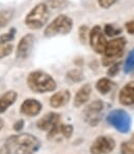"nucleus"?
<instances>
[{
	"label": "nucleus",
	"mask_w": 134,
	"mask_h": 154,
	"mask_svg": "<svg viewBox=\"0 0 134 154\" xmlns=\"http://www.w3.org/2000/svg\"><path fill=\"white\" fill-rule=\"evenodd\" d=\"M87 34V26H81L80 29H79V36H80V39L82 42L85 41Z\"/></svg>",
	"instance_id": "c85d7f7f"
},
{
	"label": "nucleus",
	"mask_w": 134,
	"mask_h": 154,
	"mask_svg": "<svg viewBox=\"0 0 134 154\" xmlns=\"http://www.w3.org/2000/svg\"><path fill=\"white\" fill-rule=\"evenodd\" d=\"M18 97V93L14 90L6 91L3 95L0 97V114L4 113L6 110L14 105Z\"/></svg>",
	"instance_id": "f3484780"
},
{
	"label": "nucleus",
	"mask_w": 134,
	"mask_h": 154,
	"mask_svg": "<svg viewBox=\"0 0 134 154\" xmlns=\"http://www.w3.org/2000/svg\"><path fill=\"white\" fill-rule=\"evenodd\" d=\"M33 46H34V35L31 34V33L24 35L22 38L19 41L18 46H17V59H20V60L27 59L30 56V54H31Z\"/></svg>",
	"instance_id": "9d476101"
},
{
	"label": "nucleus",
	"mask_w": 134,
	"mask_h": 154,
	"mask_svg": "<svg viewBox=\"0 0 134 154\" xmlns=\"http://www.w3.org/2000/svg\"><path fill=\"white\" fill-rule=\"evenodd\" d=\"M114 87V83L109 78H101L96 83V89L103 95L109 93Z\"/></svg>",
	"instance_id": "a211bd4d"
},
{
	"label": "nucleus",
	"mask_w": 134,
	"mask_h": 154,
	"mask_svg": "<svg viewBox=\"0 0 134 154\" xmlns=\"http://www.w3.org/2000/svg\"><path fill=\"white\" fill-rule=\"evenodd\" d=\"M125 27H126L127 32H128L129 34H132V35L134 34V20L130 21V22H128V23H126Z\"/></svg>",
	"instance_id": "c756f323"
},
{
	"label": "nucleus",
	"mask_w": 134,
	"mask_h": 154,
	"mask_svg": "<svg viewBox=\"0 0 134 154\" xmlns=\"http://www.w3.org/2000/svg\"><path fill=\"white\" fill-rule=\"evenodd\" d=\"M13 128H14V130H15L16 132L22 131V129L24 128V120L20 119V120H18V121H16L15 123H14Z\"/></svg>",
	"instance_id": "cd10ccee"
},
{
	"label": "nucleus",
	"mask_w": 134,
	"mask_h": 154,
	"mask_svg": "<svg viewBox=\"0 0 134 154\" xmlns=\"http://www.w3.org/2000/svg\"><path fill=\"white\" fill-rule=\"evenodd\" d=\"M42 103L34 98H27L21 103L20 113L27 117H34L38 116L42 111Z\"/></svg>",
	"instance_id": "9b49d317"
},
{
	"label": "nucleus",
	"mask_w": 134,
	"mask_h": 154,
	"mask_svg": "<svg viewBox=\"0 0 134 154\" xmlns=\"http://www.w3.org/2000/svg\"><path fill=\"white\" fill-rule=\"evenodd\" d=\"M67 78L73 83H79L82 82L84 77H83L82 72L79 69H72L68 73H67Z\"/></svg>",
	"instance_id": "412c9836"
},
{
	"label": "nucleus",
	"mask_w": 134,
	"mask_h": 154,
	"mask_svg": "<svg viewBox=\"0 0 134 154\" xmlns=\"http://www.w3.org/2000/svg\"><path fill=\"white\" fill-rule=\"evenodd\" d=\"M132 142L134 143V134H133V137H132Z\"/></svg>",
	"instance_id": "473e14b6"
},
{
	"label": "nucleus",
	"mask_w": 134,
	"mask_h": 154,
	"mask_svg": "<svg viewBox=\"0 0 134 154\" xmlns=\"http://www.w3.org/2000/svg\"><path fill=\"white\" fill-rule=\"evenodd\" d=\"M60 122V115L54 112L47 113L42 118H40L37 122L38 128L45 131H50L54 126H56Z\"/></svg>",
	"instance_id": "f8f14e48"
},
{
	"label": "nucleus",
	"mask_w": 134,
	"mask_h": 154,
	"mask_svg": "<svg viewBox=\"0 0 134 154\" xmlns=\"http://www.w3.org/2000/svg\"><path fill=\"white\" fill-rule=\"evenodd\" d=\"M88 38H90V45L97 54H103L106 48L107 41L105 37V33L102 31L101 27L99 25H96L93 27L88 33Z\"/></svg>",
	"instance_id": "6e6552de"
},
{
	"label": "nucleus",
	"mask_w": 134,
	"mask_h": 154,
	"mask_svg": "<svg viewBox=\"0 0 134 154\" xmlns=\"http://www.w3.org/2000/svg\"><path fill=\"white\" fill-rule=\"evenodd\" d=\"M104 108V103L101 100H95L90 103L84 112V120L90 126H96L101 121V113Z\"/></svg>",
	"instance_id": "1a4fd4ad"
},
{
	"label": "nucleus",
	"mask_w": 134,
	"mask_h": 154,
	"mask_svg": "<svg viewBox=\"0 0 134 154\" xmlns=\"http://www.w3.org/2000/svg\"><path fill=\"white\" fill-rule=\"evenodd\" d=\"M49 6L46 3H38L25 17V24L30 29H41L49 20Z\"/></svg>",
	"instance_id": "7ed1b4c3"
},
{
	"label": "nucleus",
	"mask_w": 134,
	"mask_h": 154,
	"mask_svg": "<svg viewBox=\"0 0 134 154\" xmlns=\"http://www.w3.org/2000/svg\"><path fill=\"white\" fill-rule=\"evenodd\" d=\"M121 154H134L133 142H124L121 145Z\"/></svg>",
	"instance_id": "b1692460"
},
{
	"label": "nucleus",
	"mask_w": 134,
	"mask_h": 154,
	"mask_svg": "<svg viewBox=\"0 0 134 154\" xmlns=\"http://www.w3.org/2000/svg\"><path fill=\"white\" fill-rule=\"evenodd\" d=\"M106 121L113 128H116L121 134H127L131 129V117L126 111L118 109L113 110L107 115Z\"/></svg>",
	"instance_id": "423d86ee"
},
{
	"label": "nucleus",
	"mask_w": 134,
	"mask_h": 154,
	"mask_svg": "<svg viewBox=\"0 0 134 154\" xmlns=\"http://www.w3.org/2000/svg\"><path fill=\"white\" fill-rule=\"evenodd\" d=\"M119 0H98V3H99V5L101 6L102 8L108 9V8H110L112 5H114Z\"/></svg>",
	"instance_id": "bb28decb"
},
{
	"label": "nucleus",
	"mask_w": 134,
	"mask_h": 154,
	"mask_svg": "<svg viewBox=\"0 0 134 154\" xmlns=\"http://www.w3.org/2000/svg\"><path fill=\"white\" fill-rule=\"evenodd\" d=\"M121 32H122V30L119 29V28H116L111 24H106L104 27V33L109 37L116 36V35H119Z\"/></svg>",
	"instance_id": "5701e85b"
},
{
	"label": "nucleus",
	"mask_w": 134,
	"mask_h": 154,
	"mask_svg": "<svg viewBox=\"0 0 134 154\" xmlns=\"http://www.w3.org/2000/svg\"><path fill=\"white\" fill-rule=\"evenodd\" d=\"M27 85L34 93H48L56 89V82L49 73L43 70L31 72L27 77Z\"/></svg>",
	"instance_id": "f03ea898"
},
{
	"label": "nucleus",
	"mask_w": 134,
	"mask_h": 154,
	"mask_svg": "<svg viewBox=\"0 0 134 154\" xmlns=\"http://www.w3.org/2000/svg\"><path fill=\"white\" fill-rule=\"evenodd\" d=\"M119 100L123 106L134 105V81L127 83L121 89L119 94Z\"/></svg>",
	"instance_id": "4468645a"
},
{
	"label": "nucleus",
	"mask_w": 134,
	"mask_h": 154,
	"mask_svg": "<svg viewBox=\"0 0 134 154\" xmlns=\"http://www.w3.org/2000/svg\"><path fill=\"white\" fill-rule=\"evenodd\" d=\"M71 99V92L69 90H60L54 93L50 98V106L54 109H59L66 106Z\"/></svg>",
	"instance_id": "dca6fc26"
},
{
	"label": "nucleus",
	"mask_w": 134,
	"mask_h": 154,
	"mask_svg": "<svg viewBox=\"0 0 134 154\" xmlns=\"http://www.w3.org/2000/svg\"><path fill=\"white\" fill-rule=\"evenodd\" d=\"M126 45L127 42L125 37H116L107 42L106 48L103 53V65L110 66L114 62H116L118 59L123 56Z\"/></svg>",
	"instance_id": "20e7f679"
},
{
	"label": "nucleus",
	"mask_w": 134,
	"mask_h": 154,
	"mask_svg": "<svg viewBox=\"0 0 134 154\" xmlns=\"http://www.w3.org/2000/svg\"><path fill=\"white\" fill-rule=\"evenodd\" d=\"M3 146L8 154H35L40 150L42 143L33 134H20L8 138Z\"/></svg>",
	"instance_id": "f257e3e1"
},
{
	"label": "nucleus",
	"mask_w": 134,
	"mask_h": 154,
	"mask_svg": "<svg viewBox=\"0 0 134 154\" xmlns=\"http://www.w3.org/2000/svg\"><path fill=\"white\" fill-rule=\"evenodd\" d=\"M15 34H16V29L15 28H11L8 32L0 35V45L9 44V42H11L15 38Z\"/></svg>",
	"instance_id": "4be33fe9"
},
{
	"label": "nucleus",
	"mask_w": 134,
	"mask_h": 154,
	"mask_svg": "<svg viewBox=\"0 0 134 154\" xmlns=\"http://www.w3.org/2000/svg\"><path fill=\"white\" fill-rule=\"evenodd\" d=\"M121 65H122V63L119 62H114L113 64H111L110 66H109V68H108V70H107V75H108V77L109 78H113V77H116V75L119 72V69H121Z\"/></svg>",
	"instance_id": "393cba45"
},
{
	"label": "nucleus",
	"mask_w": 134,
	"mask_h": 154,
	"mask_svg": "<svg viewBox=\"0 0 134 154\" xmlns=\"http://www.w3.org/2000/svg\"><path fill=\"white\" fill-rule=\"evenodd\" d=\"M134 70V49L129 52L127 56L125 63H124V72L130 73Z\"/></svg>",
	"instance_id": "aec40b11"
},
{
	"label": "nucleus",
	"mask_w": 134,
	"mask_h": 154,
	"mask_svg": "<svg viewBox=\"0 0 134 154\" xmlns=\"http://www.w3.org/2000/svg\"><path fill=\"white\" fill-rule=\"evenodd\" d=\"M73 29V20L69 16H57L47 27L45 28L44 34L46 37H54L57 35L69 34Z\"/></svg>",
	"instance_id": "39448f33"
},
{
	"label": "nucleus",
	"mask_w": 134,
	"mask_h": 154,
	"mask_svg": "<svg viewBox=\"0 0 134 154\" xmlns=\"http://www.w3.org/2000/svg\"><path fill=\"white\" fill-rule=\"evenodd\" d=\"M116 148V141L109 136H100L90 147V154H108Z\"/></svg>",
	"instance_id": "0eeeda50"
},
{
	"label": "nucleus",
	"mask_w": 134,
	"mask_h": 154,
	"mask_svg": "<svg viewBox=\"0 0 134 154\" xmlns=\"http://www.w3.org/2000/svg\"><path fill=\"white\" fill-rule=\"evenodd\" d=\"M15 11L13 8H4L0 11V29L4 28L13 20Z\"/></svg>",
	"instance_id": "6ab92c4d"
},
{
	"label": "nucleus",
	"mask_w": 134,
	"mask_h": 154,
	"mask_svg": "<svg viewBox=\"0 0 134 154\" xmlns=\"http://www.w3.org/2000/svg\"><path fill=\"white\" fill-rule=\"evenodd\" d=\"M73 131L74 128L71 124H64V123L59 122L56 126H54L50 131H48L47 138L52 140L57 138V137H64V139H71Z\"/></svg>",
	"instance_id": "ddd939ff"
},
{
	"label": "nucleus",
	"mask_w": 134,
	"mask_h": 154,
	"mask_svg": "<svg viewBox=\"0 0 134 154\" xmlns=\"http://www.w3.org/2000/svg\"><path fill=\"white\" fill-rule=\"evenodd\" d=\"M3 127H4V121H3V119L0 118V130L3 128Z\"/></svg>",
	"instance_id": "2f4dec72"
},
{
	"label": "nucleus",
	"mask_w": 134,
	"mask_h": 154,
	"mask_svg": "<svg viewBox=\"0 0 134 154\" xmlns=\"http://www.w3.org/2000/svg\"><path fill=\"white\" fill-rule=\"evenodd\" d=\"M11 52H13V45L11 44L0 45V59L8 56Z\"/></svg>",
	"instance_id": "a878e982"
},
{
	"label": "nucleus",
	"mask_w": 134,
	"mask_h": 154,
	"mask_svg": "<svg viewBox=\"0 0 134 154\" xmlns=\"http://www.w3.org/2000/svg\"><path fill=\"white\" fill-rule=\"evenodd\" d=\"M0 154H8V150H6V148L4 146H2L1 148H0Z\"/></svg>",
	"instance_id": "7c9ffc66"
},
{
	"label": "nucleus",
	"mask_w": 134,
	"mask_h": 154,
	"mask_svg": "<svg viewBox=\"0 0 134 154\" xmlns=\"http://www.w3.org/2000/svg\"><path fill=\"white\" fill-rule=\"evenodd\" d=\"M90 94H92V86L90 84H84L81 88H79L77 93L75 94L73 105L75 108H80L84 106L90 100Z\"/></svg>",
	"instance_id": "2eb2a0df"
}]
</instances>
